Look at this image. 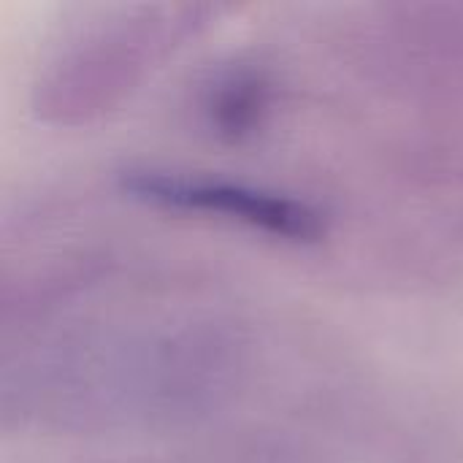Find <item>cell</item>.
<instances>
[{"instance_id":"cell-1","label":"cell","mask_w":463,"mask_h":463,"mask_svg":"<svg viewBox=\"0 0 463 463\" xmlns=\"http://www.w3.org/2000/svg\"><path fill=\"white\" fill-rule=\"evenodd\" d=\"M125 187L133 195L152 201L157 206H165V209L222 214V217H233L247 225H255L260 231L285 236V239H315L320 233V220L307 206L271 195V193L239 187V184L144 171V174L128 176Z\"/></svg>"},{"instance_id":"cell-2","label":"cell","mask_w":463,"mask_h":463,"mask_svg":"<svg viewBox=\"0 0 463 463\" xmlns=\"http://www.w3.org/2000/svg\"><path fill=\"white\" fill-rule=\"evenodd\" d=\"M239 90H228L220 103H217V117H220V125L222 128H247L252 122V114L258 111V98L244 87V84H236Z\"/></svg>"}]
</instances>
